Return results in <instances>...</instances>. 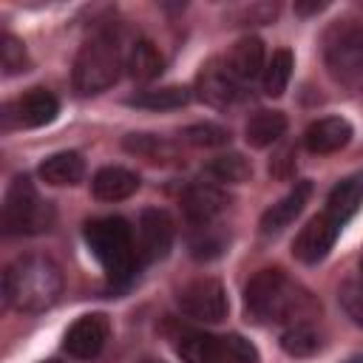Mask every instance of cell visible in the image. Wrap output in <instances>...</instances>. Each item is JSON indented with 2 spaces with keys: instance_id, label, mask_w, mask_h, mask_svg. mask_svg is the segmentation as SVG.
Here are the masks:
<instances>
[{
  "instance_id": "1",
  "label": "cell",
  "mask_w": 363,
  "mask_h": 363,
  "mask_svg": "<svg viewBox=\"0 0 363 363\" xmlns=\"http://www.w3.org/2000/svg\"><path fill=\"white\" fill-rule=\"evenodd\" d=\"M315 301L284 269H261L244 286V312L252 323H309Z\"/></svg>"
},
{
  "instance_id": "2",
  "label": "cell",
  "mask_w": 363,
  "mask_h": 363,
  "mask_svg": "<svg viewBox=\"0 0 363 363\" xmlns=\"http://www.w3.org/2000/svg\"><path fill=\"white\" fill-rule=\"evenodd\" d=\"M62 295V272L45 255H20L3 272V301L14 312H45Z\"/></svg>"
},
{
  "instance_id": "3",
  "label": "cell",
  "mask_w": 363,
  "mask_h": 363,
  "mask_svg": "<svg viewBox=\"0 0 363 363\" xmlns=\"http://www.w3.org/2000/svg\"><path fill=\"white\" fill-rule=\"evenodd\" d=\"M85 244L105 269L108 281L122 286L136 275L139 252L133 244V230L122 216H102L85 224Z\"/></svg>"
},
{
  "instance_id": "4",
  "label": "cell",
  "mask_w": 363,
  "mask_h": 363,
  "mask_svg": "<svg viewBox=\"0 0 363 363\" xmlns=\"http://www.w3.org/2000/svg\"><path fill=\"white\" fill-rule=\"evenodd\" d=\"M125 60L128 57L122 51L119 34L113 28H102L91 40H85L82 48L77 51L71 82L85 96L88 94H102V91H108L122 77Z\"/></svg>"
},
{
  "instance_id": "5",
  "label": "cell",
  "mask_w": 363,
  "mask_h": 363,
  "mask_svg": "<svg viewBox=\"0 0 363 363\" xmlns=\"http://www.w3.org/2000/svg\"><path fill=\"white\" fill-rule=\"evenodd\" d=\"M323 65L329 77L349 94L363 91V26L335 20L323 31Z\"/></svg>"
},
{
  "instance_id": "6",
  "label": "cell",
  "mask_w": 363,
  "mask_h": 363,
  "mask_svg": "<svg viewBox=\"0 0 363 363\" xmlns=\"http://www.w3.org/2000/svg\"><path fill=\"white\" fill-rule=\"evenodd\" d=\"M54 224V207L40 199L28 176H14L3 199V233L37 235Z\"/></svg>"
},
{
  "instance_id": "7",
  "label": "cell",
  "mask_w": 363,
  "mask_h": 363,
  "mask_svg": "<svg viewBox=\"0 0 363 363\" xmlns=\"http://www.w3.org/2000/svg\"><path fill=\"white\" fill-rule=\"evenodd\" d=\"M182 363H258V349L241 335L190 332L176 343Z\"/></svg>"
},
{
  "instance_id": "8",
  "label": "cell",
  "mask_w": 363,
  "mask_h": 363,
  "mask_svg": "<svg viewBox=\"0 0 363 363\" xmlns=\"http://www.w3.org/2000/svg\"><path fill=\"white\" fill-rule=\"evenodd\" d=\"M176 303L179 309L193 318V320H204V323H218L227 318V292L221 286V281L216 278H199V281H190L187 286L179 289L176 295Z\"/></svg>"
},
{
  "instance_id": "9",
  "label": "cell",
  "mask_w": 363,
  "mask_h": 363,
  "mask_svg": "<svg viewBox=\"0 0 363 363\" xmlns=\"http://www.w3.org/2000/svg\"><path fill=\"white\" fill-rule=\"evenodd\" d=\"M60 113V102L51 91L45 88H31L23 96L11 99L3 105V128H40L54 122Z\"/></svg>"
},
{
  "instance_id": "10",
  "label": "cell",
  "mask_w": 363,
  "mask_h": 363,
  "mask_svg": "<svg viewBox=\"0 0 363 363\" xmlns=\"http://www.w3.org/2000/svg\"><path fill=\"white\" fill-rule=\"evenodd\" d=\"M139 241H136V252H139V264H153V261H162L170 247H173V235H176V227H173V218L167 210L162 207H147L142 210L139 216Z\"/></svg>"
},
{
  "instance_id": "11",
  "label": "cell",
  "mask_w": 363,
  "mask_h": 363,
  "mask_svg": "<svg viewBox=\"0 0 363 363\" xmlns=\"http://www.w3.org/2000/svg\"><path fill=\"white\" fill-rule=\"evenodd\" d=\"M337 233H340V224L332 221L326 213L309 218L301 233L295 235L292 241V255L301 261V264H318L329 255V250L335 247L337 241Z\"/></svg>"
},
{
  "instance_id": "12",
  "label": "cell",
  "mask_w": 363,
  "mask_h": 363,
  "mask_svg": "<svg viewBox=\"0 0 363 363\" xmlns=\"http://www.w3.org/2000/svg\"><path fill=\"white\" fill-rule=\"evenodd\" d=\"M108 335H111L108 318L99 315V312H94V315L77 318V320L68 326L62 346H65V352H68L71 357H77V360H94V357L105 349Z\"/></svg>"
},
{
  "instance_id": "13",
  "label": "cell",
  "mask_w": 363,
  "mask_h": 363,
  "mask_svg": "<svg viewBox=\"0 0 363 363\" xmlns=\"http://www.w3.org/2000/svg\"><path fill=\"white\" fill-rule=\"evenodd\" d=\"M196 96L210 105V108H233L241 96L238 91V82L233 79V74L227 71L224 60H207L196 77Z\"/></svg>"
},
{
  "instance_id": "14",
  "label": "cell",
  "mask_w": 363,
  "mask_h": 363,
  "mask_svg": "<svg viewBox=\"0 0 363 363\" xmlns=\"http://www.w3.org/2000/svg\"><path fill=\"white\" fill-rule=\"evenodd\" d=\"M227 204H230V196L216 184H193L182 196L184 216H187V221L193 227L216 224V218L227 210Z\"/></svg>"
},
{
  "instance_id": "15",
  "label": "cell",
  "mask_w": 363,
  "mask_h": 363,
  "mask_svg": "<svg viewBox=\"0 0 363 363\" xmlns=\"http://www.w3.org/2000/svg\"><path fill=\"white\" fill-rule=\"evenodd\" d=\"M309 196H312V182H306V179H303V182H295V187H292L286 196H281L272 207L264 210V216H261V221H258L261 233H264V235H275V233H281L284 227H289V224L303 213Z\"/></svg>"
},
{
  "instance_id": "16",
  "label": "cell",
  "mask_w": 363,
  "mask_h": 363,
  "mask_svg": "<svg viewBox=\"0 0 363 363\" xmlns=\"http://www.w3.org/2000/svg\"><path fill=\"white\" fill-rule=\"evenodd\" d=\"M352 139V125L343 116H323L315 119L306 130H303V145L309 153L326 156V153H337L349 145Z\"/></svg>"
},
{
  "instance_id": "17",
  "label": "cell",
  "mask_w": 363,
  "mask_h": 363,
  "mask_svg": "<svg viewBox=\"0 0 363 363\" xmlns=\"http://www.w3.org/2000/svg\"><path fill=\"white\" fill-rule=\"evenodd\" d=\"M227 71L233 74V79L241 82H252L255 77L264 74V43L258 37H241L233 43L230 54L224 57Z\"/></svg>"
},
{
  "instance_id": "18",
  "label": "cell",
  "mask_w": 363,
  "mask_h": 363,
  "mask_svg": "<svg viewBox=\"0 0 363 363\" xmlns=\"http://www.w3.org/2000/svg\"><path fill=\"white\" fill-rule=\"evenodd\" d=\"M360 207H363V167L332 187V193L326 196V216L343 227Z\"/></svg>"
},
{
  "instance_id": "19",
  "label": "cell",
  "mask_w": 363,
  "mask_h": 363,
  "mask_svg": "<svg viewBox=\"0 0 363 363\" xmlns=\"http://www.w3.org/2000/svg\"><path fill=\"white\" fill-rule=\"evenodd\" d=\"M136 190H139V176L119 164L102 167L91 179V193L99 201H122V199H130Z\"/></svg>"
},
{
  "instance_id": "20",
  "label": "cell",
  "mask_w": 363,
  "mask_h": 363,
  "mask_svg": "<svg viewBox=\"0 0 363 363\" xmlns=\"http://www.w3.org/2000/svg\"><path fill=\"white\" fill-rule=\"evenodd\" d=\"M82 176H85V162L77 150H60L40 164V179L51 187L77 184Z\"/></svg>"
},
{
  "instance_id": "21",
  "label": "cell",
  "mask_w": 363,
  "mask_h": 363,
  "mask_svg": "<svg viewBox=\"0 0 363 363\" xmlns=\"http://www.w3.org/2000/svg\"><path fill=\"white\" fill-rule=\"evenodd\" d=\"M286 133V116L281 111H255L247 125H244V139L250 147H267L272 142H278Z\"/></svg>"
},
{
  "instance_id": "22",
  "label": "cell",
  "mask_w": 363,
  "mask_h": 363,
  "mask_svg": "<svg viewBox=\"0 0 363 363\" xmlns=\"http://www.w3.org/2000/svg\"><path fill=\"white\" fill-rule=\"evenodd\" d=\"M125 68L128 74L136 79V82H150L162 74L164 68V60L159 54V48L150 43V40H136L128 51V60H125Z\"/></svg>"
},
{
  "instance_id": "23",
  "label": "cell",
  "mask_w": 363,
  "mask_h": 363,
  "mask_svg": "<svg viewBox=\"0 0 363 363\" xmlns=\"http://www.w3.org/2000/svg\"><path fill=\"white\" fill-rule=\"evenodd\" d=\"M190 91L182 85H164V88H150V91H139L128 99V105L133 108H147V111H173L187 105Z\"/></svg>"
},
{
  "instance_id": "24",
  "label": "cell",
  "mask_w": 363,
  "mask_h": 363,
  "mask_svg": "<svg viewBox=\"0 0 363 363\" xmlns=\"http://www.w3.org/2000/svg\"><path fill=\"white\" fill-rule=\"evenodd\" d=\"M292 51L289 48H278L269 62L264 65V74H261V82H264V94L267 96H281L289 85V77H292Z\"/></svg>"
},
{
  "instance_id": "25",
  "label": "cell",
  "mask_w": 363,
  "mask_h": 363,
  "mask_svg": "<svg viewBox=\"0 0 363 363\" xmlns=\"http://www.w3.org/2000/svg\"><path fill=\"white\" fill-rule=\"evenodd\" d=\"M204 170H207L210 179L224 182V184H241L252 176V164L241 153H221V156L210 159Z\"/></svg>"
},
{
  "instance_id": "26",
  "label": "cell",
  "mask_w": 363,
  "mask_h": 363,
  "mask_svg": "<svg viewBox=\"0 0 363 363\" xmlns=\"http://www.w3.org/2000/svg\"><path fill=\"white\" fill-rule=\"evenodd\" d=\"M281 349L292 357H309L320 349V335L315 332L312 323H292L281 335Z\"/></svg>"
},
{
  "instance_id": "27",
  "label": "cell",
  "mask_w": 363,
  "mask_h": 363,
  "mask_svg": "<svg viewBox=\"0 0 363 363\" xmlns=\"http://www.w3.org/2000/svg\"><path fill=\"white\" fill-rule=\"evenodd\" d=\"M125 150L128 153H136L147 162H170L176 159V150L167 139L162 136H150V133H130L125 136Z\"/></svg>"
},
{
  "instance_id": "28",
  "label": "cell",
  "mask_w": 363,
  "mask_h": 363,
  "mask_svg": "<svg viewBox=\"0 0 363 363\" xmlns=\"http://www.w3.org/2000/svg\"><path fill=\"white\" fill-rule=\"evenodd\" d=\"M224 250H227V235H224L216 224H204V227H196V230H193V238H190V252H193V258L210 261V258L221 255Z\"/></svg>"
},
{
  "instance_id": "29",
  "label": "cell",
  "mask_w": 363,
  "mask_h": 363,
  "mask_svg": "<svg viewBox=\"0 0 363 363\" xmlns=\"http://www.w3.org/2000/svg\"><path fill=\"white\" fill-rule=\"evenodd\" d=\"M0 62H3V74L6 77L28 71L31 60H28V51L23 45V40H17L14 34H3V40H0Z\"/></svg>"
},
{
  "instance_id": "30",
  "label": "cell",
  "mask_w": 363,
  "mask_h": 363,
  "mask_svg": "<svg viewBox=\"0 0 363 363\" xmlns=\"http://www.w3.org/2000/svg\"><path fill=\"white\" fill-rule=\"evenodd\" d=\"M182 139L193 147H218V145H227L230 142V133L221 128V125H213V122H201V125H190L182 130Z\"/></svg>"
},
{
  "instance_id": "31",
  "label": "cell",
  "mask_w": 363,
  "mask_h": 363,
  "mask_svg": "<svg viewBox=\"0 0 363 363\" xmlns=\"http://www.w3.org/2000/svg\"><path fill=\"white\" fill-rule=\"evenodd\" d=\"M337 301L343 306V312L357 323L363 326V278H349L340 284L337 289Z\"/></svg>"
},
{
  "instance_id": "32",
  "label": "cell",
  "mask_w": 363,
  "mask_h": 363,
  "mask_svg": "<svg viewBox=\"0 0 363 363\" xmlns=\"http://www.w3.org/2000/svg\"><path fill=\"white\" fill-rule=\"evenodd\" d=\"M269 173L275 176V179H286L289 173H292V159H289V150H281L272 162H269Z\"/></svg>"
},
{
  "instance_id": "33",
  "label": "cell",
  "mask_w": 363,
  "mask_h": 363,
  "mask_svg": "<svg viewBox=\"0 0 363 363\" xmlns=\"http://www.w3.org/2000/svg\"><path fill=\"white\" fill-rule=\"evenodd\" d=\"M301 14H309V11H320L323 9V3H315V6H295Z\"/></svg>"
},
{
  "instance_id": "34",
  "label": "cell",
  "mask_w": 363,
  "mask_h": 363,
  "mask_svg": "<svg viewBox=\"0 0 363 363\" xmlns=\"http://www.w3.org/2000/svg\"><path fill=\"white\" fill-rule=\"evenodd\" d=\"M346 363H363V357H354V360H346Z\"/></svg>"
},
{
  "instance_id": "35",
  "label": "cell",
  "mask_w": 363,
  "mask_h": 363,
  "mask_svg": "<svg viewBox=\"0 0 363 363\" xmlns=\"http://www.w3.org/2000/svg\"><path fill=\"white\" fill-rule=\"evenodd\" d=\"M45 363H62V360H45Z\"/></svg>"
},
{
  "instance_id": "36",
  "label": "cell",
  "mask_w": 363,
  "mask_h": 363,
  "mask_svg": "<svg viewBox=\"0 0 363 363\" xmlns=\"http://www.w3.org/2000/svg\"><path fill=\"white\" fill-rule=\"evenodd\" d=\"M360 278H363V261H360Z\"/></svg>"
}]
</instances>
